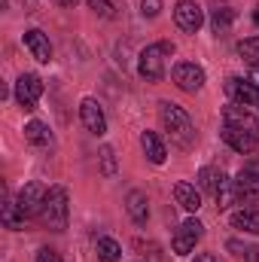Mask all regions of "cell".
<instances>
[{
    "label": "cell",
    "instance_id": "1",
    "mask_svg": "<svg viewBox=\"0 0 259 262\" xmlns=\"http://www.w3.org/2000/svg\"><path fill=\"white\" fill-rule=\"evenodd\" d=\"M159 116H162V125L168 128V134L180 143V146H192L195 143V128H192V119L183 107L171 104V101H162L159 104Z\"/></svg>",
    "mask_w": 259,
    "mask_h": 262
},
{
    "label": "cell",
    "instance_id": "2",
    "mask_svg": "<svg viewBox=\"0 0 259 262\" xmlns=\"http://www.w3.org/2000/svg\"><path fill=\"white\" fill-rule=\"evenodd\" d=\"M171 55H174V43H168V40L146 46V49L140 52V58H137V73H140L143 79L159 82V79L165 76V58H171Z\"/></svg>",
    "mask_w": 259,
    "mask_h": 262
},
{
    "label": "cell",
    "instance_id": "3",
    "mask_svg": "<svg viewBox=\"0 0 259 262\" xmlns=\"http://www.w3.org/2000/svg\"><path fill=\"white\" fill-rule=\"evenodd\" d=\"M40 216H43V223H46L52 232H64L67 229V192L61 186H49L46 204H43Z\"/></svg>",
    "mask_w": 259,
    "mask_h": 262
},
{
    "label": "cell",
    "instance_id": "4",
    "mask_svg": "<svg viewBox=\"0 0 259 262\" xmlns=\"http://www.w3.org/2000/svg\"><path fill=\"white\" fill-rule=\"evenodd\" d=\"M43 95V79L37 73H21L15 79V101L25 107V110H37V101Z\"/></svg>",
    "mask_w": 259,
    "mask_h": 262
},
{
    "label": "cell",
    "instance_id": "5",
    "mask_svg": "<svg viewBox=\"0 0 259 262\" xmlns=\"http://www.w3.org/2000/svg\"><path fill=\"white\" fill-rule=\"evenodd\" d=\"M223 122L232 125V128L247 131V134H253V137L259 140V119L247 110V107H241V104H229V107H223Z\"/></svg>",
    "mask_w": 259,
    "mask_h": 262
},
{
    "label": "cell",
    "instance_id": "6",
    "mask_svg": "<svg viewBox=\"0 0 259 262\" xmlns=\"http://www.w3.org/2000/svg\"><path fill=\"white\" fill-rule=\"evenodd\" d=\"M171 79L183 92H198L204 85V70L198 64H192V61H180V64H174V70H171Z\"/></svg>",
    "mask_w": 259,
    "mask_h": 262
},
{
    "label": "cell",
    "instance_id": "7",
    "mask_svg": "<svg viewBox=\"0 0 259 262\" xmlns=\"http://www.w3.org/2000/svg\"><path fill=\"white\" fill-rule=\"evenodd\" d=\"M174 21H177L180 31L195 34V31L204 25V12H201V6H198L195 0H180V3L174 6Z\"/></svg>",
    "mask_w": 259,
    "mask_h": 262
},
{
    "label": "cell",
    "instance_id": "8",
    "mask_svg": "<svg viewBox=\"0 0 259 262\" xmlns=\"http://www.w3.org/2000/svg\"><path fill=\"white\" fill-rule=\"evenodd\" d=\"M226 95L232 98V104H241V107H250V104H259V89L250 82V79H241V76H229L226 79Z\"/></svg>",
    "mask_w": 259,
    "mask_h": 262
},
{
    "label": "cell",
    "instance_id": "9",
    "mask_svg": "<svg viewBox=\"0 0 259 262\" xmlns=\"http://www.w3.org/2000/svg\"><path fill=\"white\" fill-rule=\"evenodd\" d=\"M79 119H82L85 131L95 134V137H101V134L107 131V116H104V110H101V104H98L95 98H82V104H79Z\"/></svg>",
    "mask_w": 259,
    "mask_h": 262
},
{
    "label": "cell",
    "instance_id": "10",
    "mask_svg": "<svg viewBox=\"0 0 259 262\" xmlns=\"http://www.w3.org/2000/svg\"><path fill=\"white\" fill-rule=\"evenodd\" d=\"M201 235H204V226H201L198 220H183L180 229H177V235H174V253H177V256H186Z\"/></svg>",
    "mask_w": 259,
    "mask_h": 262
},
{
    "label": "cell",
    "instance_id": "11",
    "mask_svg": "<svg viewBox=\"0 0 259 262\" xmlns=\"http://www.w3.org/2000/svg\"><path fill=\"white\" fill-rule=\"evenodd\" d=\"M46 186L43 183H28V186H21V192H18V207L28 213V216H34V213H40L43 210V204H46Z\"/></svg>",
    "mask_w": 259,
    "mask_h": 262
},
{
    "label": "cell",
    "instance_id": "12",
    "mask_svg": "<svg viewBox=\"0 0 259 262\" xmlns=\"http://www.w3.org/2000/svg\"><path fill=\"white\" fill-rule=\"evenodd\" d=\"M25 46L31 49V55L40 61V64H49L52 61V46H49V37L43 31H25Z\"/></svg>",
    "mask_w": 259,
    "mask_h": 262
},
{
    "label": "cell",
    "instance_id": "13",
    "mask_svg": "<svg viewBox=\"0 0 259 262\" xmlns=\"http://www.w3.org/2000/svg\"><path fill=\"white\" fill-rule=\"evenodd\" d=\"M223 140H226L235 152H241V156L253 152V149H256V143H259L253 134H247V131H241V128H232V125H223Z\"/></svg>",
    "mask_w": 259,
    "mask_h": 262
},
{
    "label": "cell",
    "instance_id": "14",
    "mask_svg": "<svg viewBox=\"0 0 259 262\" xmlns=\"http://www.w3.org/2000/svg\"><path fill=\"white\" fill-rule=\"evenodd\" d=\"M125 210H128V216L137 226H146V220H149V201H146V195L140 189H131L128 195H125Z\"/></svg>",
    "mask_w": 259,
    "mask_h": 262
},
{
    "label": "cell",
    "instance_id": "15",
    "mask_svg": "<svg viewBox=\"0 0 259 262\" xmlns=\"http://www.w3.org/2000/svg\"><path fill=\"white\" fill-rule=\"evenodd\" d=\"M140 146H143V156H146L153 165H162V162L168 159V149H165V143H162V137H159L156 131H143V134H140Z\"/></svg>",
    "mask_w": 259,
    "mask_h": 262
},
{
    "label": "cell",
    "instance_id": "16",
    "mask_svg": "<svg viewBox=\"0 0 259 262\" xmlns=\"http://www.w3.org/2000/svg\"><path fill=\"white\" fill-rule=\"evenodd\" d=\"M235 186H238V198L250 201V204H259V174L253 171H241L235 177Z\"/></svg>",
    "mask_w": 259,
    "mask_h": 262
},
{
    "label": "cell",
    "instance_id": "17",
    "mask_svg": "<svg viewBox=\"0 0 259 262\" xmlns=\"http://www.w3.org/2000/svg\"><path fill=\"white\" fill-rule=\"evenodd\" d=\"M174 198L183 210H198L201 207V192L195 189L192 183H177L174 186Z\"/></svg>",
    "mask_w": 259,
    "mask_h": 262
},
{
    "label": "cell",
    "instance_id": "18",
    "mask_svg": "<svg viewBox=\"0 0 259 262\" xmlns=\"http://www.w3.org/2000/svg\"><path fill=\"white\" fill-rule=\"evenodd\" d=\"M0 216H3V226H6V229H12V232L25 229V220H28V213L18 207V201H6V204H3V210H0Z\"/></svg>",
    "mask_w": 259,
    "mask_h": 262
},
{
    "label": "cell",
    "instance_id": "19",
    "mask_svg": "<svg viewBox=\"0 0 259 262\" xmlns=\"http://www.w3.org/2000/svg\"><path fill=\"white\" fill-rule=\"evenodd\" d=\"M232 226L247 232V235H259V210H235L232 213Z\"/></svg>",
    "mask_w": 259,
    "mask_h": 262
},
{
    "label": "cell",
    "instance_id": "20",
    "mask_svg": "<svg viewBox=\"0 0 259 262\" xmlns=\"http://www.w3.org/2000/svg\"><path fill=\"white\" fill-rule=\"evenodd\" d=\"M25 137H28L34 146H49V143H52V131L46 128L40 119H34V122L25 125Z\"/></svg>",
    "mask_w": 259,
    "mask_h": 262
},
{
    "label": "cell",
    "instance_id": "21",
    "mask_svg": "<svg viewBox=\"0 0 259 262\" xmlns=\"http://www.w3.org/2000/svg\"><path fill=\"white\" fill-rule=\"evenodd\" d=\"M213 198H217V204L226 210V207H232L235 201H238V186H235V180H223L220 186H217V192H213Z\"/></svg>",
    "mask_w": 259,
    "mask_h": 262
},
{
    "label": "cell",
    "instance_id": "22",
    "mask_svg": "<svg viewBox=\"0 0 259 262\" xmlns=\"http://www.w3.org/2000/svg\"><path fill=\"white\" fill-rule=\"evenodd\" d=\"M223 180H226V174L217 171V168H201L198 171V189H204V192H217V186Z\"/></svg>",
    "mask_w": 259,
    "mask_h": 262
},
{
    "label": "cell",
    "instance_id": "23",
    "mask_svg": "<svg viewBox=\"0 0 259 262\" xmlns=\"http://www.w3.org/2000/svg\"><path fill=\"white\" fill-rule=\"evenodd\" d=\"M98 259L101 262H119L122 259V247L113 238H98Z\"/></svg>",
    "mask_w": 259,
    "mask_h": 262
},
{
    "label": "cell",
    "instance_id": "24",
    "mask_svg": "<svg viewBox=\"0 0 259 262\" xmlns=\"http://www.w3.org/2000/svg\"><path fill=\"white\" fill-rule=\"evenodd\" d=\"M238 55L247 61V64H259V37H247V40H241L238 43Z\"/></svg>",
    "mask_w": 259,
    "mask_h": 262
},
{
    "label": "cell",
    "instance_id": "25",
    "mask_svg": "<svg viewBox=\"0 0 259 262\" xmlns=\"http://www.w3.org/2000/svg\"><path fill=\"white\" fill-rule=\"evenodd\" d=\"M232 21H235V9H229V6H220V9H213V15H210V25H213L217 34L229 31Z\"/></svg>",
    "mask_w": 259,
    "mask_h": 262
},
{
    "label": "cell",
    "instance_id": "26",
    "mask_svg": "<svg viewBox=\"0 0 259 262\" xmlns=\"http://www.w3.org/2000/svg\"><path fill=\"white\" fill-rule=\"evenodd\" d=\"M98 159H101V174H104V177H116L119 168H116V152H113V146H104Z\"/></svg>",
    "mask_w": 259,
    "mask_h": 262
},
{
    "label": "cell",
    "instance_id": "27",
    "mask_svg": "<svg viewBox=\"0 0 259 262\" xmlns=\"http://www.w3.org/2000/svg\"><path fill=\"white\" fill-rule=\"evenodd\" d=\"M98 15H104V18H113L116 15V6H113V0H85Z\"/></svg>",
    "mask_w": 259,
    "mask_h": 262
},
{
    "label": "cell",
    "instance_id": "28",
    "mask_svg": "<svg viewBox=\"0 0 259 262\" xmlns=\"http://www.w3.org/2000/svg\"><path fill=\"white\" fill-rule=\"evenodd\" d=\"M140 12H143L146 18H156V15L162 12V0H140Z\"/></svg>",
    "mask_w": 259,
    "mask_h": 262
},
{
    "label": "cell",
    "instance_id": "29",
    "mask_svg": "<svg viewBox=\"0 0 259 262\" xmlns=\"http://www.w3.org/2000/svg\"><path fill=\"white\" fill-rule=\"evenodd\" d=\"M37 262H61V256H58L55 250H49V247H43V250L37 253Z\"/></svg>",
    "mask_w": 259,
    "mask_h": 262
},
{
    "label": "cell",
    "instance_id": "30",
    "mask_svg": "<svg viewBox=\"0 0 259 262\" xmlns=\"http://www.w3.org/2000/svg\"><path fill=\"white\" fill-rule=\"evenodd\" d=\"M192 262H217V256H213V253H198Z\"/></svg>",
    "mask_w": 259,
    "mask_h": 262
},
{
    "label": "cell",
    "instance_id": "31",
    "mask_svg": "<svg viewBox=\"0 0 259 262\" xmlns=\"http://www.w3.org/2000/svg\"><path fill=\"white\" fill-rule=\"evenodd\" d=\"M247 262H259V250H256V247H250V250H247Z\"/></svg>",
    "mask_w": 259,
    "mask_h": 262
},
{
    "label": "cell",
    "instance_id": "32",
    "mask_svg": "<svg viewBox=\"0 0 259 262\" xmlns=\"http://www.w3.org/2000/svg\"><path fill=\"white\" fill-rule=\"evenodd\" d=\"M55 3H58V6H73L76 0H55Z\"/></svg>",
    "mask_w": 259,
    "mask_h": 262
},
{
    "label": "cell",
    "instance_id": "33",
    "mask_svg": "<svg viewBox=\"0 0 259 262\" xmlns=\"http://www.w3.org/2000/svg\"><path fill=\"white\" fill-rule=\"evenodd\" d=\"M253 85L259 89V64H256V70H253Z\"/></svg>",
    "mask_w": 259,
    "mask_h": 262
},
{
    "label": "cell",
    "instance_id": "34",
    "mask_svg": "<svg viewBox=\"0 0 259 262\" xmlns=\"http://www.w3.org/2000/svg\"><path fill=\"white\" fill-rule=\"evenodd\" d=\"M253 21H256V25H259V9H256V12H253Z\"/></svg>",
    "mask_w": 259,
    "mask_h": 262
}]
</instances>
